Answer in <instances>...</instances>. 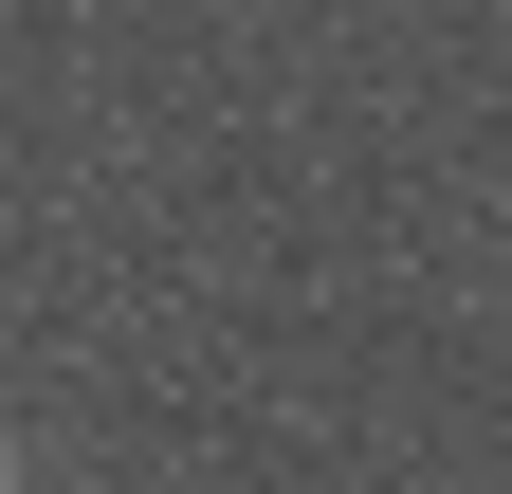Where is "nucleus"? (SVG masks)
I'll return each mask as SVG.
<instances>
[{"label": "nucleus", "mask_w": 512, "mask_h": 494, "mask_svg": "<svg viewBox=\"0 0 512 494\" xmlns=\"http://www.w3.org/2000/svg\"><path fill=\"white\" fill-rule=\"evenodd\" d=\"M0 476H19V440H0Z\"/></svg>", "instance_id": "nucleus-1"}]
</instances>
